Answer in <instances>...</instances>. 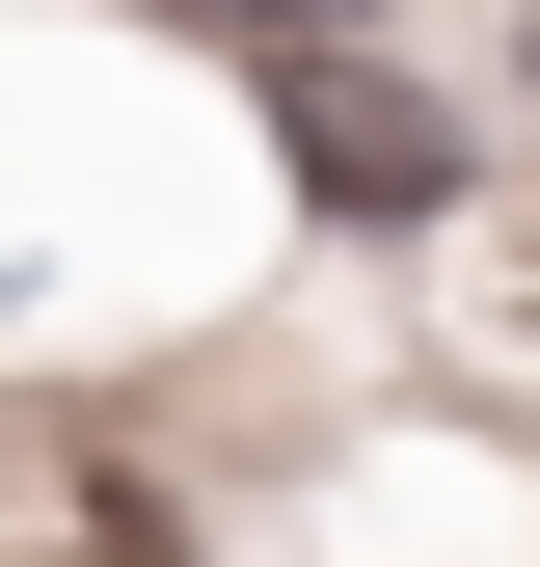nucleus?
I'll list each match as a JSON object with an SVG mask.
<instances>
[{"label": "nucleus", "instance_id": "nucleus-1", "mask_svg": "<svg viewBox=\"0 0 540 567\" xmlns=\"http://www.w3.org/2000/svg\"><path fill=\"white\" fill-rule=\"evenodd\" d=\"M298 163L352 189V217H433V189H459V135L405 109V82H352V54H298Z\"/></svg>", "mask_w": 540, "mask_h": 567}, {"label": "nucleus", "instance_id": "nucleus-2", "mask_svg": "<svg viewBox=\"0 0 540 567\" xmlns=\"http://www.w3.org/2000/svg\"><path fill=\"white\" fill-rule=\"evenodd\" d=\"M189 28H270V54H352L378 0H189Z\"/></svg>", "mask_w": 540, "mask_h": 567}]
</instances>
